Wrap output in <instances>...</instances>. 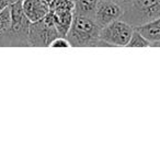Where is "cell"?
Returning a JSON list of instances; mask_svg holds the SVG:
<instances>
[{
  "instance_id": "1",
  "label": "cell",
  "mask_w": 160,
  "mask_h": 160,
  "mask_svg": "<svg viewBox=\"0 0 160 160\" xmlns=\"http://www.w3.org/2000/svg\"><path fill=\"white\" fill-rule=\"evenodd\" d=\"M101 28L89 17L73 13L71 28L66 38L73 47H110L99 38Z\"/></svg>"
},
{
  "instance_id": "2",
  "label": "cell",
  "mask_w": 160,
  "mask_h": 160,
  "mask_svg": "<svg viewBox=\"0 0 160 160\" xmlns=\"http://www.w3.org/2000/svg\"><path fill=\"white\" fill-rule=\"evenodd\" d=\"M11 28L6 34L0 36V46H30L29 35L30 22L22 9V0H18L10 5Z\"/></svg>"
},
{
  "instance_id": "3",
  "label": "cell",
  "mask_w": 160,
  "mask_h": 160,
  "mask_svg": "<svg viewBox=\"0 0 160 160\" xmlns=\"http://www.w3.org/2000/svg\"><path fill=\"white\" fill-rule=\"evenodd\" d=\"M160 17V0H132L121 19L133 27Z\"/></svg>"
},
{
  "instance_id": "4",
  "label": "cell",
  "mask_w": 160,
  "mask_h": 160,
  "mask_svg": "<svg viewBox=\"0 0 160 160\" xmlns=\"http://www.w3.org/2000/svg\"><path fill=\"white\" fill-rule=\"evenodd\" d=\"M133 32V25H131L122 19H118V20L108 24L107 27L102 28L100 34H99V38L104 41L105 43H108L110 47L127 46Z\"/></svg>"
},
{
  "instance_id": "5",
  "label": "cell",
  "mask_w": 160,
  "mask_h": 160,
  "mask_svg": "<svg viewBox=\"0 0 160 160\" xmlns=\"http://www.w3.org/2000/svg\"><path fill=\"white\" fill-rule=\"evenodd\" d=\"M57 36H59V34L55 25L48 24L42 19L30 24L28 41L31 47H47Z\"/></svg>"
},
{
  "instance_id": "6",
  "label": "cell",
  "mask_w": 160,
  "mask_h": 160,
  "mask_svg": "<svg viewBox=\"0 0 160 160\" xmlns=\"http://www.w3.org/2000/svg\"><path fill=\"white\" fill-rule=\"evenodd\" d=\"M124 14V8L112 0H100L96 11L97 24L102 29L108 24L121 19Z\"/></svg>"
},
{
  "instance_id": "7",
  "label": "cell",
  "mask_w": 160,
  "mask_h": 160,
  "mask_svg": "<svg viewBox=\"0 0 160 160\" xmlns=\"http://www.w3.org/2000/svg\"><path fill=\"white\" fill-rule=\"evenodd\" d=\"M22 9L28 20L34 23L44 19L51 8L42 0H22Z\"/></svg>"
},
{
  "instance_id": "8",
  "label": "cell",
  "mask_w": 160,
  "mask_h": 160,
  "mask_svg": "<svg viewBox=\"0 0 160 160\" xmlns=\"http://www.w3.org/2000/svg\"><path fill=\"white\" fill-rule=\"evenodd\" d=\"M54 17V25L59 36H66L72 24L73 11L67 9H52Z\"/></svg>"
},
{
  "instance_id": "9",
  "label": "cell",
  "mask_w": 160,
  "mask_h": 160,
  "mask_svg": "<svg viewBox=\"0 0 160 160\" xmlns=\"http://www.w3.org/2000/svg\"><path fill=\"white\" fill-rule=\"evenodd\" d=\"M134 28L151 43V46L157 47L160 44V17Z\"/></svg>"
},
{
  "instance_id": "10",
  "label": "cell",
  "mask_w": 160,
  "mask_h": 160,
  "mask_svg": "<svg viewBox=\"0 0 160 160\" xmlns=\"http://www.w3.org/2000/svg\"><path fill=\"white\" fill-rule=\"evenodd\" d=\"M99 1L100 0H73L75 3L73 13L94 19Z\"/></svg>"
},
{
  "instance_id": "11",
  "label": "cell",
  "mask_w": 160,
  "mask_h": 160,
  "mask_svg": "<svg viewBox=\"0 0 160 160\" xmlns=\"http://www.w3.org/2000/svg\"><path fill=\"white\" fill-rule=\"evenodd\" d=\"M11 28V11L10 6L0 11V36L6 34Z\"/></svg>"
},
{
  "instance_id": "12",
  "label": "cell",
  "mask_w": 160,
  "mask_h": 160,
  "mask_svg": "<svg viewBox=\"0 0 160 160\" xmlns=\"http://www.w3.org/2000/svg\"><path fill=\"white\" fill-rule=\"evenodd\" d=\"M151 46V43L140 33L139 31L134 28V32L132 34V38L129 40L127 47H148Z\"/></svg>"
},
{
  "instance_id": "13",
  "label": "cell",
  "mask_w": 160,
  "mask_h": 160,
  "mask_svg": "<svg viewBox=\"0 0 160 160\" xmlns=\"http://www.w3.org/2000/svg\"><path fill=\"white\" fill-rule=\"evenodd\" d=\"M49 46L51 47H69V46H71V45L66 36H57L55 40L52 41Z\"/></svg>"
},
{
  "instance_id": "14",
  "label": "cell",
  "mask_w": 160,
  "mask_h": 160,
  "mask_svg": "<svg viewBox=\"0 0 160 160\" xmlns=\"http://www.w3.org/2000/svg\"><path fill=\"white\" fill-rule=\"evenodd\" d=\"M16 1H18V0H0V11L5 8L9 7L11 3L16 2Z\"/></svg>"
},
{
  "instance_id": "15",
  "label": "cell",
  "mask_w": 160,
  "mask_h": 160,
  "mask_svg": "<svg viewBox=\"0 0 160 160\" xmlns=\"http://www.w3.org/2000/svg\"><path fill=\"white\" fill-rule=\"evenodd\" d=\"M112 1H115V2H118V5H121L123 8H125L126 6L129 5V2H131L132 0H112Z\"/></svg>"
},
{
  "instance_id": "16",
  "label": "cell",
  "mask_w": 160,
  "mask_h": 160,
  "mask_svg": "<svg viewBox=\"0 0 160 160\" xmlns=\"http://www.w3.org/2000/svg\"><path fill=\"white\" fill-rule=\"evenodd\" d=\"M42 1H43V2H44V3H46V5L48 6L49 8L53 7L54 2H55V0H42Z\"/></svg>"
}]
</instances>
